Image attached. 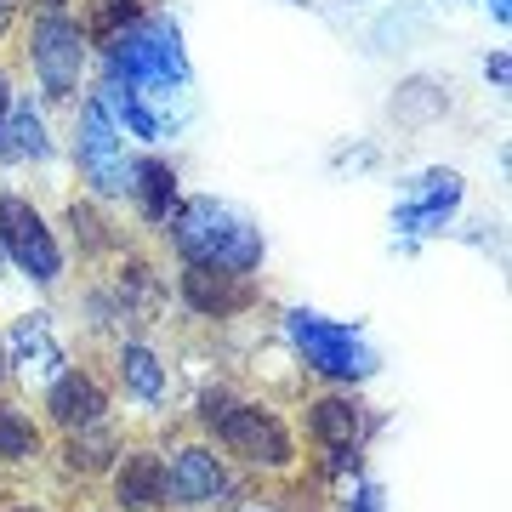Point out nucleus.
Instances as JSON below:
<instances>
[{"label":"nucleus","instance_id":"nucleus-13","mask_svg":"<svg viewBox=\"0 0 512 512\" xmlns=\"http://www.w3.org/2000/svg\"><path fill=\"white\" fill-rule=\"evenodd\" d=\"M114 512H171L165 507V450L160 444H126L103 473Z\"/></svg>","mask_w":512,"mask_h":512},{"label":"nucleus","instance_id":"nucleus-23","mask_svg":"<svg viewBox=\"0 0 512 512\" xmlns=\"http://www.w3.org/2000/svg\"><path fill=\"white\" fill-rule=\"evenodd\" d=\"M444 109H450V97H444L439 80H404L387 114H393L399 126H427V120H439Z\"/></svg>","mask_w":512,"mask_h":512},{"label":"nucleus","instance_id":"nucleus-5","mask_svg":"<svg viewBox=\"0 0 512 512\" xmlns=\"http://www.w3.org/2000/svg\"><path fill=\"white\" fill-rule=\"evenodd\" d=\"M285 342L296 348L302 370L319 376L325 387H365L370 376L382 370V359H376V348L359 336V325L325 319V313H313V308L285 313Z\"/></svg>","mask_w":512,"mask_h":512},{"label":"nucleus","instance_id":"nucleus-34","mask_svg":"<svg viewBox=\"0 0 512 512\" xmlns=\"http://www.w3.org/2000/svg\"><path fill=\"white\" fill-rule=\"evenodd\" d=\"M296 6H313V0H296Z\"/></svg>","mask_w":512,"mask_h":512},{"label":"nucleus","instance_id":"nucleus-22","mask_svg":"<svg viewBox=\"0 0 512 512\" xmlns=\"http://www.w3.org/2000/svg\"><path fill=\"white\" fill-rule=\"evenodd\" d=\"M74 6H80L74 18H80V29H86V40H92V52L148 12V0H74Z\"/></svg>","mask_w":512,"mask_h":512},{"label":"nucleus","instance_id":"nucleus-25","mask_svg":"<svg viewBox=\"0 0 512 512\" xmlns=\"http://www.w3.org/2000/svg\"><path fill=\"white\" fill-rule=\"evenodd\" d=\"M484 80H490L495 92H507V86H512V57L501 52V46H495V52L484 57Z\"/></svg>","mask_w":512,"mask_h":512},{"label":"nucleus","instance_id":"nucleus-2","mask_svg":"<svg viewBox=\"0 0 512 512\" xmlns=\"http://www.w3.org/2000/svg\"><path fill=\"white\" fill-rule=\"evenodd\" d=\"M200 439L217 444L239 473H256V478H296L302 473V439H296V427L285 421V410H274L268 399L234 393V404L205 427Z\"/></svg>","mask_w":512,"mask_h":512},{"label":"nucleus","instance_id":"nucleus-30","mask_svg":"<svg viewBox=\"0 0 512 512\" xmlns=\"http://www.w3.org/2000/svg\"><path fill=\"white\" fill-rule=\"evenodd\" d=\"M6 382H12V365H6V342H0V393H6Z\"/></svg>","mask_w":512,"mask_h":512},{"label":"nucleus","instance_id":"nucleus-18","mask_svg":"<svg viewBox=\"0 0 512 512\" xmlns=\"http://www.w3.org/2000/svg\"><path fill=\"white\" fill-rule=\"evenodd\" d=\"M126 200H131V211H137V222L160 234L165 217H171V211H177V200H183V194H177V165L160 160V154H137Z\"/></svg>","mask_w":512,"mask_h":512},{"label":"nucleus","instance_id":"nucleus-31","mask_svg":"<svg viewBox=\"0 0 512 512\" xmlns=\"http://www.w3.org/2000/svg\"><path fill=\"white\" fill-rule=\"evenodd\" d=\"M6 512H52V507H35V501H18V507H6Z\"/></svg>","mask_w":512,"mask_h":512},{"label":"nucleus","instance_id":"nucleus-16","mask_svg":"<svg viewBox=\"0 0 512 512\" xmlns=\"http://www.w3.org/2000/svg\"><path fill=\"white\" fill-rule=\"evenodd\" d=\"M126 450V433L114 427V421H92V427H74V433H57V444H52V456H57V467L69 478H103L114 467V456Z\"/></svg>","mask_w":512,"mask_h":512},{"label":"nucleus","instance_id":"nucleus-24","mask_svg":"<svg viewBox=\"0 0 512 512\" xmlns=\"http://www.w3.org/2000/svg\"><path fill=\"white\" fill-rule=\"evenodd\" d=\"M342 512H387V495L376 478H353L348 495H342Z\"/></svg>","mask_w":512,"mask_h":512},{"label":"nucleus","instance_id":"nucleus-20","mask_svg":"<svg viewBox=\"0 0 512 512\" xmlns=\"http://www.w3.org/2000/svg\"><path fill=\"white\" fill-rule=\"evenodd\" d=\"M63 228L74 234V245H80L86 262H109V256H120L131 245V239L114 228L109 205L92 200V194H69V205H63Z\"/></svg>","mask_w":512,"mask_h":512},{"label":"nucleus","instance_id":"nucleus-21","mask_svg":"<svg viewBox=\"0 0 512 512\" xmlns=\"http://www.w3.org/2000/svg\"><path fill=\"white\" fill-rule=\"evenodd\" d=\"M97 97H103V109L114 114V126L126 131V143H143V148H160L171 131H165V120L154 114V103H148L137 86H126V80H97Z\"/></svg>","mask_w":512,"mask_h":512},{"label":"nucleus","instance_id":"nucleus-35","mask_svg":"<svg viewBox=\"0 0 512 512\" xmlns=\"http://www.w3.org/2000/svg\"><path fill=\"white\" fill-rule=\"evenodd\" d=\"M0 262H6V256H0Z\"/></svg>","mask_w":512,"mask_h":512},{"label":"nucleus","instance_id":"nucleus-8","mask_svg":"<svg viewBox=\"0 0 512 512\" xmlns=\"http://www.w3.org/2000/svg\"><path fill=\"white\" fill-rule=\"evenodd\" d=\"M0 256H6L23 279H35L40 291L63 285V274H69V251H63L52 217H46L29 194H18V188L0 194Z\"/></svg>","mask_w":512,"mask_h":512},{"label":"nucleus","instance_id":"nucleus-1","mask_svg":"<svg viewBox=\"0 0 512 512\" xmlns=\"http://www.w3.org/2000/svg\"><path fill=\"white\" fill-rule=\"evenodd\" d=\"M165 245L177 251V262H200V268H228V274H256L268 239L256 228L251 211L217 200V194H188L177 211L165 217Z\"/></svg>","mask_w":512,"mask_h":512},{"label":"nucleus","instance_id":"nucleus-6","mask_svg":"<svg viewBox=\"0 0 512 512\" xmlns=\"http://www.w3.org/2000/svg\"><path fill=\"white\" fill-rule=\"evenodd\" d=\"M69 154H74V171H80V188H86L92 200L120 205L131 194V165H137V154H131L126 131L114 126V114L103 109L97 92H80V103H74Z\"/></svg>","mask_w":512,"mask_h":512},{"label":"nucleus","instance_id":"nucleus-14","mask_svg":"<svg viewBox=\"0 0 512 512\" xmlns=\"http://www.w3.org/2000/svg\"><path fill=\"white\" fill-rule=\"evenodd\" d=\"M0 342H6L12 382H23V387H46L57 370H69V353L57 342L52 313H23V319H12V330H6Z\"/></svg>","mask_w":512,"mask_h":512},{"label":"nucleus","instance_id":"nucleus-17","mask_svg":"<svg viewBox=\"0 0 512 512\" xmlns=\"http://www.w3.org/2000/svg\"><path fill=\"white\" fill-rule=\"evenodd\" d=\"M57 154L52 126H46V103L35 92L12 97V114H6V137H0V160L6 165H46Z\"/></svg>","mask_w":512,"mask_h":512},{"label":"nucleus","instance_id":"nucleus-26","mask_svg":"<svg viewBox=\"0 0 512 512\" xmlns=\"http://www.w3.org/2000/svg\"><path fill=\"white\" fill-rule=\"evenodd\" d=\"M12 97H18V69L0 57V137H6V114H12Z\"/></svg>","mask_w":512,"mask_h":512},{"label":"nucleus","instance_id":"nucleus-12","mask_svg":"<svg viewBox=\"0 0 512 512\" xmlns=\"http://www.w3.org/2000/svg\"><path fill=\"white\" fill-rule=\"evenodd\" d=\"M302 433L319 456L330 450H365L370 439V404L359 399V387H325L302 404Z\"/></svg>","mask_w":512,"mask_h":512},{"label":"nucleus","instance_id":"nucleus-33","mask_svg":"<svg viewBox=\"0 0 512 512\" xmlns=\"http://www.w3.org/2000/svg\"><path fill=\"white\" fill-rule=\"evenodd\" d=\"M80 512H114V507H80Z\"/></svg>","mask_w":512,"mask_h":512},{"label":"nucleus","instance_id":"nucleus-32","mask_svg":"<svg viewBox=\"0 0 512 512\" xmlns=\"http://www.w3.org/2000/svg\"><path fill=\"white\" fill-rule=\"evenodd\" d=\"M245 512H279V507H268V501H262V507H245Z\"/></svg>","mask_w":512,"mask_h":512},{"label":"nucleus","instance_id":"nucleus-7","mask_svg":"<svg viewBox=\"0 0 512 512\" xmlns=\"http://www.w3.org/2000/svg\"><path fill=\"white\" fill-rule=\"evenodd\" d=\"M234 495H239V473L211 439L188 433V439L165 444V507L171 512H217Z\"/></svg>","mask_w":512,"mask_h":512},{"label":"nucleus","instance_id":"nucleus-28","mask_svg":"<svg viewBox=\"0 0 512 512\" xmlns=\"http://www.w3.org/2000/svg\"><path fill=\"white\" fill-rule=\"evenodd\" d=\"M29 12H74V0H29Z\"/></svg>","mask_w":512,"mask_h":512},{"label":"nucleus","instance_id":"nucleus-19","mask_svg":"<svg viewBox=\"0 0 512 512\" xmlns=\"http://www.w3.org/2000/svg\"><path fill=\"white\" fill-rule=\"evenodd\" d=\"M46 456H52L46 421H40L23 399L0 393V467H40Z\"/></svg>","mask_w":512,"mask_h":512},{"label":"nucleus","instance_id":"nucleus-15","mask_svg":"<svg viewBox=\"0 0 512 512\" xmlns=\"http://www.w3.org/2000/svg\"><path fill=\"white\" fill-rule=\"evenodd\" d=\"M109 365H114V387H120L131 404H148V410L165 404V393H171V370H165V359L148 348L143 336H114Z\"/></svg>","mask_w":512,"mask_h":512},{"label":"nucleus","instance_id":"nucleus-10","mask_svg":"<svg viewBox=\"0 0 512 512\" xmlns=\"http://www.w3.org/2000/svg\"><path fill=\"white\" fill-rule=\"evenodd\" d=\"M109 410H114V393L92 365L57 370L52 382L40 387V421H46V433H74V427L109 421Z\"/></svg>","mask_w":512,"mask_h":512},{"label":"nucleus","instance_id":"nucleus-4","mask_svg":"<svg viewBox=\"0 0 512 512\" xmlns=\"http://www.w3.org/2000/svg\"><path fill=\"white\" fill-rule=\"evenodd\" d=\"M23 63L35 74L46 109H74L92 74V40L74 12H23Z\"/></svg>","mask_w":512,"mask_h":512},{"label":"nucleus","instance_id":"nucleus-3","mask_svg":"<svg viewBox=\"0 0 512 512\" xmlns=\"http://www.w3.org/2000/svg\"><path fill=\"white\" fill-rule=\"evenodd\" d=\"M92 57L109 80H126V86H194L183 29L160 6H148L143 18L126 23L114 40H103Z\"/></svg>","mask_w":512,"mask_h":512},{"label":"nucleus","instance_id":"nucleus-27","mask_svg":"<svg viewBox=\"0 0 512 512\" xmlns=\"http://www.w3.org/2000/svg\"><path fill=\"white\" fill-rule=\"evenodd\" d=\"M23 12H29V0H0V46L23 29Z\"/></svg>","mask_w":512,"mask_h":512},{"label":"nucleus","instance_id":"nucleus-11","mask_svg":"<svg viewBox=\"0 0 512 512\" xmlns=\"http://www.w3.org/2000/svg\"><path fill=\"white\" fill-rule=\"evenodd\" d=\"M177 302L194 319H239L262 302L256 274H228V268H200V262H177Z\"/></svg>","mask_w":512,"mask_h":512},{"label":"nucleus","instance_id":"nucleus-9","mask_svg":"<svg viewBox=\"0 0 512 512\" xmlns=\"http://www.w3.org/2000/svg\"><path fill=\"white\" fill-rule=\"evenodd\" d=\"M467 200V177L456 165H427L404 183L399 205H393V234L404 239H427V234H444V222L461 211Z\"/></svg>","mask_w":512,"mask_h":512},{"label":"nucleus","instance_id":"nucleus-29","mask_svg":"<svg viewBox=\"0 0 512 512\" xmlns=\"http://www.w3.org/2000/svg\"><path fill=\"white\" fill-rule=\"evenodd\" d=\"M484 6H490V18L501 23V29H507V23H512V6H507V0H484Z\"/></svg>","mask_w":512,"mask_h":512}]
</instances>
